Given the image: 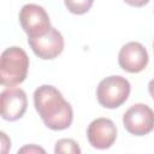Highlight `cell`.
<instances>
[{"label":"cell","mask_w":154,"mask_h":154,"mask_svg":"<svg viewBox=\"0 0 154 154\" xmlns=\"http://www.w3.org/2000/svg\"><path fill=\"white\" fill-rule=\"evenodd\" d=\"M34 105L47 128L54 131L67 129L73 120L71 105L53 85L43 84L34 91Z\"/></svg>","instance_id":"obj_1"},{"label":"cell","mask_w":154,"mask_h":154,"mask_svg":"<svg viewBox=\"0 0 154 154\" xmlns=\"http://www.w3.org/2000/svg\"><path fill=\"white\" fill-rule=\"evenodd\" d=\"M29 69V57L20 47L6 48L0 59V83L13 87L24 82Z\"/></svg>","instance_id":"obj_2"},{"label":"cell","mask_w":154,"mask_h":154,"mask_svg":"<svg viewBox=\"0 0 154 154\" xmlns=\"http://www.w3.org/2000/svg\"><path fill=\"white\" fill-rule=\"evenodd\" d=\"M131 90L130 82L122 76H108L103 78L96 88V97L101 106L117 108L129 97Z\"/></svg>","instance_id":"obj_3"},{"label":"cell","mask_w":154,"mask_h":154,"mask_svg":"<svg viewBox=\"0 0 154 154\" xmlns=\"http://www.w3.org/2000/svg\"><path fill=\"white\" fill-rule=\"evenodd\" d=\"M19 23L28 37H38L47 34L52 25L46 10L35 4H26L19 11Z\"/></svg>","instance_id":"obj_4"},{"label":"cell","mask_w":154,"mask_h":154,"mask_svg":"<svg viewBox=\"0 0 154 154\" xmlns=\"http://www.w3.org/2000/svg\"><path fill=\"white\" fill-rule=\"evenodd\" d=\"M123 125L135 136L147 135L154 130V111L144 103H135L124 113Z\"/></svg>","instance_id":"obj_5"},{"label":"cell","mask_w":154,"mask_h":154,"mask_svg":"<svg viewBox=\"0 0 154 154\" xmlns=\"http://www.w3.org/2000/svg\"><path fill=\"white\" fill-rule=\"evenodd\" d=\"M28 43L32 52L43 60L57 58L64 49V37L55 28L38 37H28Z\"/></svg>","instance_id":"obj_6"},{"label":"cell","mask_w":154,"mask_h":154,"mask_svg":"<svg viewBox=\"0 0 154 154\" xmlns=\"http://www.w3.org/2000/svg\"><path fill=\"white\" fill-rule=\"evenodd\" d=\"M1 117L5 120L14 122L22 118L26 111L28 99L26 94L20 88H6L0 96Z\"/></svg>","instance_id":"obj_7"},{"label":"cell","mask_w":154,"mask_h":154,"mask_svg":"<svg viewBox=\"0 0 154 154\" xmlns=\"http://www.w3.org/2000/svg\"><path fill=\"white\" fill-rule=\"evenodd\" d=\"M87 138L96 149L109 148L117 138V128L109 118H96L87 128Z\"/></svg>","instance_id":"obj_8"},{"label":"cell","mask_w":154,"mask_h":154,"mask_svg":"<svg viewBox=\"0 0 154 154\" xmlns=\"http://www.w3.org/2000/svg\"><path fill=\"white\" fill-rule=\"evenodd\" d=\"M148 53L144 46L140 42L131 41L125 43L118 54L119 66L130 73H137L146 69L148 64Z\"/></svg>","instance_id":"obj_9"},{"label":"cell","mask_w":154,"mask_h":154,"mask_svg":"<svg viewBox=\"0 0 154 154\" xmlns=\"http://www.w3.org/2000/svg\"><path fill=\"white\" fill-rule=\"evenodd\" d=\"M66 8L73 14H84L91 6L94 0H64Z\"/></svg>","instance_id":"obj_10"},{"label":"cell","mask_w":154,"mask_h":154,"mask_svg":"<svg viewBox=\"0 0 154 154\" xmlns=\"http://www.w3.org/2000/svg\"><path fill=\"white\" fill-rule=\"evenodd\" d=\"M54 152H55L57 154H58V153L79 154V153H81V148H79L78 143H77L76 141H73L72 138H61V140L57 141Z\"/></svg>","instance_id":"obj_11"},{"label":"cell","mask_w":154,"mask_h":154,"mask_svg":"<svg viewBox=\"0 0 154 154\" xmlns=\"http://www.w3.org/2000/svg\"><path fill=\"white\" fill-rule=\"evenodd\" d=\"M0 136H1V152L4 154H6L8 152V149L11 148V140L7 137V135L4 131L0 132Z\"/></svg>","instance_id":"obj_12"},{"label":"cell","mask_w":154,"mask_h":154,"mask_svg":"<svg viewBox=\"0 0 154 154\" xmlns=\"http://www.w3.org/2000/svg\"><path fill=\"white\" fill-rule=\"evenodd\" d=\"M18 153H45V149L41 147H37L36 144H29L20 148Z\"/></svg>","instance_id":"obj_13"},{"label":"cell","mask_w":154,"mask_h":154,"mask_svg":"<svg viewBox=\"0 0 154 154\" xmlns=\"http://www.w3.org/2000/svg\"><path fill=\"white\" fill-rule=\"evenodd\" d=\"M128 5L134 6V7H142L149 2V0H124Z\"/></svg>","instance_id":"obj_14"},{"label":"cell","mask_w":154,"mask_h":154,"mask_svg":"<svg viewBox=\"0 0 154 154\" xmlns=\"http://www.w3.org/2000/svg\"><path fill=\"white\" fill-rule=\"evenodd\" d=\"M148 90H149L150 96H152L153 100H154V78L149 81V83H148Z\"/></svg>","instance_id":"obj_15"},{"label":"cell","mask_w":154,"mask_h":154,"mask_svg":"<svg viewBox=\"0 0 154 154\" xmlns=\"http://www.w3.org/2000/svg\"><path fill=\"white\" fill-rule=\"evenodd\" d=\"M153 49H154V42H153Z\"/></svg>","instance_id":"obj_16"}]
</instances>
